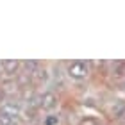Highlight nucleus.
Returning a JSON list of instances; mask_svg holds the SVG:
<instances>
[{"mask_svg": "<svg viewBox=\"0 0 125 125\" xmlns=\"http://www.w3.org/2000/svg\"><path fill=\"white\" fill-rule=\"evenodd\" d=\"M68 77L73 79V81H82V79L88 77L89 73V68H88V62L84 61H75V62H70L68 64Z\"/></svg>", "mask_w": 125, "mask_h": 125, "instance_id": "nucleus-1", "label": "nucleus"}, {"mask_svg": "<svg viewBox=\"0 0 125 125\" xmlns=\"http://www.w3.org/2000/svg\"><path fill=\"white\" fill-rule=\"evenodd\" d=\"M0 66H2V70H4L5 73L14 75L20 64H18V61H14V59H7V61H2V62H0Z\"/></svg>", "mask_w": 125, "mask_h": 125, "instance_id": "nucleus-3", "label": "nucleus"}, {"mask_svg": "<svg viewBox=\"0 0 125 125\" xmlns=\"http://www.w3.org/2000/svg\"><path fill=\"white\" fill-rule=\"evenodd\" d=\"M0 125H14V120L4 113H0Z\"/></svg>", "mask_w": 125, "mask_h": 125, "instance_id": "nucleus-5", "label": "nucleus"}, {"mask_svg": "<svg viewBox=\"0 0 125 125\" xmlns=\"http://www.w3.org/2000/svg\"><path fill=\"white\" fill-rule=\"evenodd\" d=\"M123 86H125V82H123Z\"/></svg>", "mask_w": 125, "mask_h": 125, "instance_id": "nucleus-7", "label": "nucleus"}, {"mask_svg": "<svg viewBox=\"0 0 125 125\" xmlns=\"http://www.w3.org/2000/svg\"><path fill=\"white\" fill-rule=\"evenodd\" d=\"M0 113H4V115H7V116H11L14 120V118L20 115V107L14 105V104H4L0 107Z\"/></svg>", "mask_w": 125, "mask_h": 125, "instance_id": "nucleus-4", "label": "nucleus"}, {"mask_svg": "<svg viewBox=\"0 0 125 125\" xmlns=\"http://www.w3.org/2000/svg\"><path fill=\"white\" fill-rule=\"evenodd\" d=\"M81 125H98V122H96L95 118H91V116H86V118H82Z\"/></svg>", "mask_w": 125, "mask_h": 125, "instance_id": "nucleus-6", "label": "nucleus"}, {"mask_svg": "<svg viewBox=\"0 0 125 125\" xmlns=\"http://www.w3.org/2000/svg\"><path fill=\"white\" fill-rule=\"evenodd\" d=\"M55 104H57V96H55L52 91L43 93V96H41V105L45 107V109H52Z\"/></svg>", "mask_w": 125, "mask_h": 125, "instance_id": "nucleus-2", "label": "nucleus"}]
</instances>
